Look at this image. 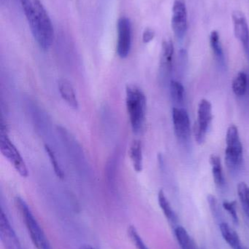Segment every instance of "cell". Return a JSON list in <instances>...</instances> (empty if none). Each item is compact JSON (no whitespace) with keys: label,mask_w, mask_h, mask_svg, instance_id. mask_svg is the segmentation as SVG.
I'll return each instance as SVG.
<instances>
[{"label":"cell","mask_w":249,"mask_h":249,"mask_svg":"<svg viewBox=\"0 0 249 249\" xmlns=\"http://www.w3.org/2000/svg\"><path fill=\"white\" fill-rule=\"evenodd\" d=\"M238 195L244 213L249 218V186L245 182L238 185Z\"/></svg>","instance_id":"7402d4cb"},{"label":"cell","mask_w":249,"mask_h":249,"mask_svg":"<svg viewBox=\"0 0 249 249\" xmlns=\"http://www.w3.org/2000/svg\"><path fill=\"white\" fill-rule=\"evenodd\" d=\"M170 91L172 100L177 105H182L184 101L185 90L182 83L177 80H172L170 84Z\"/></svg>","instance_id":"44dd1931"},{"label":"cell","mask_w":249,"mask_h":249,"mask_svg":"<svg viewBox=\"0 0 249 249\" xmlns=\"http://www.w3.org/2000/svg\"><path fill=\"white\" fill-rule=\"evenodd\" d=\"M34 39L39 48L48 51L54 39L52 22L40 0H20Z\"/></svg>","instance_id":"6da1fadb"},{"label":"cell","mask_w":249,"mask_h":249,"mask_svg":"<svg viewBox=\"0 0 249 249\" xmlns=\"http://www.w3.org/2000/svg\"><path fill=\"white\" fill-rule=\"evenodd\" d=\"M244 249V247H242V248H241V249Z\"/></svg>","instance_id":"f546056e"},{"label":"cell","mask_w":249,"mask_h":249,"mask_svg":"<svg viewBox=\"0 0 249 249\" xmlns=\"http://www.w3.org/2000/svg\"><path fill=\"white\" fill-rule=\"evenodd\" d=\"M45 150L46 152L47 155H48V158H49L50 162H51V165H52L53 168H54V173H55L57 177L62 179L64 177V172H63L62 169H61L59 164H58L54 151L51 149V148L48 145H45Z\"/></svg>","instance_id":"603a6c76"},{"label":"cell","mask_w":249,"mask_h":249,"mask_svg":"<svg viewBox=\"0 0 249 249\" xmlns=\"http://www.w3.org/2000/svg\"><path fill=\"white\" fill-rule=\"evenodd\" d=\"M219 229L224 240L232 249L242 248L241 239L235 230L231 228L227 222H222L219 224Z\"/></svg>","instance_id":"5bb4252c"},{"label":"cell","mask_w":249,"mask_h":249,"mask_svg":"<svg viewBox=\"0 0 249 249\" xmlns=\"http://www.w3.org/2000/svg\"><path fill=\"white\" fill-rule=\"evenodd\" d=\"M158 202H159V206H160L164 215L170 224L172 225H176L178 222V216L174 212L173 209L171 206V203L165 196L163 190H160L158 193Z\"/></svg>","instance_id":"ac0fdd59"},{"label":"cell","mask_w":249,"mask_h":249,"mask_svg":"<svg viewBox=\"0 0 249 249\" xmlns=\"http://www.w3.org/2000/svg\"><path fill=\"white\" fill-rule=\"evenodd\" d=\"M210 163L211 165L212 174L215 184L218 188H224L226 182L220 158L218 155H212L210 158Z\"/></svg>","instance_id":"e0dca14e"},{"label":"cell","mask_w":249,"mask_h":249,"mask_svg":"<svg viewBox=\"0 0 249 249\" xmlns=\"http://www.w3.org/2000/svg\"><path fill=\"white\" fill-rule=\"evenodd\" d=\"M79 249H96L94 248L93 247L90 245H87V244H85V245H82L81 247L79 248Z\"/></svg>","instance_id":"83f0119b"},{"label":"cell","mask_w":249,"mask_h":249,"mask_svg":"<svg viewBox=\"0 0 249 249\" xmlns=\"http://www.w3.org/2000/svg\"><path fill=\"white\" fill-rule=\"evenodd\" d=\"M210 45L218 64L222 68L226 67L225 53L221 42L220 35L217 31H212L210 35Z\"/></svg>","instance_id":"9a60e30c"},{"label":"cell","mask_w":249,"mask_h":249,"mask_svg":"<svg viewBox=\"0 0 249 249\" xmlns=\"http://www.w3.org/2000/svg\"><path fill=\"white\" fill-rule=\"evenodd\" d=\"M172 117L177 139L183 144H188L191 139V124L188 112L184 108L174 107Z\"/></svg>","instance_id":"52a82bcc"},{"label":"cell","mask_w":249,"mask_h":249,"mask_svg":"<svg viewBox=\"0 0 249 249\" xmlns=\"http://www.w3.org/2000/svg\"><path fill=\"white\" fill-rule=\"evenodd\" d=\"M130 157L133 168L137 173L143 171V148L140 141L134 140L130 149Z\"/></svg>","instance_id":"2e32d148"},{"label":"cell","mask_w":249,"mask_h":249,"mask_svg":"<svg viewBox=\"0 0 249 249\" xmlns=\"http://www.w3.org/2000/svg\"><path fill=\"white\" fill-rule=\"evenodd\" d=\"M244 162L243 145L240 139L238 127L232 124L228 127L226 136L225 162L230 171L237 172Z\"/></svg>","instance_id":"277c9868"},{"label":"cell","mask_w":249,"mask_h":249,"mask_svg":"<svg viewBox=\"0 0 249 249\" xmlns=\"http://www.w3.org/2000/svg\"><path fill=\"white\" fill-rule=\"evenodd\" d=\"M16 207L23 219L32 244L37 249H49L46 236L26 202L20 197L15 200Z\"/></svg>","instance_id":"3957f363"},{"label":"cell","mask_w":249,"mask_h":249,"mask_svg":"<svg viewBox=\"0 0 249 249\" xmlns=\"http://www.w3.org/2000/svg\"><path fill=\"white\" fill-rule=\"evenodd\" d=\"M0 238L5 249H22L19 238L3 209L0 215Z\"/></svg>","instance_id":"30bf717a"},{"label":"cell","mask_w":249,"mask_h":249,"mask_svg":"<svg viewBox=\"0 0 249 249\" xmlns=\"http://www.w3.org/2000/svg\"><path fill=\"white\" fill-rule=\"evenodd\" d=\"M0 150L3 156L10 162L20 177L24 178L28 177L29 172L23 158H22L19 149L13 144L5 133H1Z\"/></svg>","instance_id":"5b68a950"},{"label":"cell","mask_w":249,"mask_h":249,"mask_svg":"<svg viewBox=\"0 0 249 249\" xmlns=\"http://www.w3.org/2000/svg\"><path fill=\"white\" fill-rule=\"evenodd\" d=\"M155 36V32L153 29H146L143 34V41L144 43H149L153 40Z\"/></svg>","instance_id":"4316f807"},{"label":"cell","mask_w":249,"mask_h":249,"mask_svg":"<svg viewBox=\"0 0 249 249\" xmlns=\"http://www.w3.org/2000/svg\"><path fill=\"white\" fill-rule=\"evenodd\" d=\"M172 11V31L178 39H182L188 29V12L185 0H175Z\"/></svg>","instance_id":"ba28073f"},{"label":"cell","mask_w":249,"mask_h":249,"mask_svg":"<svg viewBox=\"0 0 249 249\" xmlns=\"http://www.w3.org/2000/svg\"><path fill=\"white\" fill-rule=\"evenodd\" d=\"M58 91L63 100L74 109L78 108V101L75 92L74 88L67 79H61L58 83Z\"/></svg>","instance_id":"4fadbf2b"},{"label":"cell","mask_w":249,"mask_h":249,"mask_svg":"<svg viewBox=\"0 0 249 249\" xmlns=\"http://www.w3.org/2000/svg\"><path fill=\"white\" fill-rule=\"evenodd\" d=\"M117 33V53L120 58H127L132 48V23L130 19L126 17L118 19Z\"/></svg>","instance_id":"9c48e42d"},{"label":"cell","mask_w":249,"mask_h":249,"mask_svg":"<svg viewBox=\"0 0 249 249\" xmlns=\"http://www.w3.org/2000/svg\"><path fill=\"white\" fill-rule=\"evenodd\" d=\"M174 233L181 249H197L195 242L185 228L182 226H175Z\"/></svg>","instance_id":"d6986e66"},{"label":"cell","mask_w":249,"mask_h":249,"mask_svg":"<svg viewBox=\"0 0 249 249\" xmlns=\"http://www.w3.org/2000/svg\"><path fill=\"white\" fill-rule=\"evenodd\" d=\"M222 206L224 209L229 213L233 222L238 225L239 219H238V212H237L236 202L225 200L222 203Z\"/></svg>","instance_id":"484cf974"},{"label":"cell","mask_w":249,"mask_h":249,"mask_svg":"<svg viewBox=\"0 0 249 249\" xmlns=\"http://www.w3.org/2000/svg\"><path fill=\"white\" fill-rule=\"evenodd\" d=\"M232 89L235 96H243L248 89V75L245 71H240L232 81Z\"/></svg>","instance_id":"ffe728a7"},{"label":"cell","mask_w":249,"mask_h":249,"mask_svg":"<svg viewBox=\"0 0 249 249\" xmlns=\"http://www.w3.org/2000/svg\"><path fill=\"white\" fill-rule=\"evenodd\" d=\"M174 45L171 39H165L162 42L160 55V70L163 74L171 72L173 61Z\"/></svg>","instance_id":"7c38bea8"},{"label":"cell","mask_w":249,"mask_h":249,"mask_svg":"<svg viewBox=\"0 0 249 249\" xmlns=\"http://www.w3.org/2000/svg\"><path fill=\"white\" fill-rule=\"evenodd\" d=\"M212 119L211 104L206 99H202L199 104L197 120L194 126V138L199 144H202L206 141V135Z\"/></svg>","instance_id":"8992f818"},{"label":"cell","mask_w":249,"mask_h":249,"mask_svg":"<svg viewBox=\"0 0 249 249\" xmlns=\"http://www.w3.org/2000/svg\"><path fill=\"white\" fill-rule=\"evenodd\" d=\"M232 22L235 37L241 42L244 52L249 60V27L247 18L244 13L235 11L232 14Z\"/></svg>","instance_id":"8fae6325"},{"label":"cell","mask_w":249,"mask_h":249,"mask_svg":"<svg viewBox=\"0 0 249 249\" xmlns=\"http://www.w3.org/2000/svg\"><path fill=\"white\" fill-rule=\"evenodd\" d=\"M127 232H128L129 237H130L132 242L135 246L136 249H149L148 248L146 244H145L144 241L142 239L140 235H139L138 232H137V230H136L134 226H130Z\"/></svg>","instance_id":"d4e9b609"},{"label":"cell","mask_w":249,"mask_h":249,"mask_svg":"<svg viewBox=\"0 0 249 249\" xmlns=\"http://www.w3.org/2000/svg\"><path fill=\"white\" fill-rule=\"evenodd\" d=\"M1 1V4L2 5H4V4H7V0H0Z\"/></svg>","instance_id":"f1b7e54d"},{"label":"cell","mask_w":249,"mask_h":249,"mask_svg":"<svg viewBox=\"0 0 249 249\" xmlns=\"http://www.w3.org/2000/svg\"><path fill=\"white\" fill-rule=\"evenodd\" d=\"M126 105L133 132L140 133L146 120V98L135 85H128L126 88Z\"/></svg>","instance_id":"7a4b0ae2"},{"label":"cell","mask_w":249,"mask_h":249,"mask_svg":"<svg viewBox=\"0 0 249 249\" xmlns=\"http://www.w3.org/2000/svg\"><path fill=\"white\" fill-rule=\"evenodd\" d=\"M208 202H209V207H210L211 211L213 217L218 222L222 221V212L221 209L220 205H219V201L215 196L212 195H209L208 196Z\"/></svg>","instance_id":"cb8c5ba5"}]
</instances>
